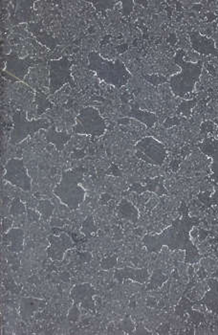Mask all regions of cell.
I'll use <instances>...</instances> for the list:
<instances>
[{
	"instance_id": "1",
	"label": "cell",
	"mask_w": 218,
	"mask_h": 335,
	"mask_svg": "<svg viewBox=\"0 0 218 335\" xmlns=\"http://www.w3.org/2000/svg\"><path fill=\"white\" fill-rule=\"evenodd\" d=\"M199 222L200 220L197 217L190 216L185 207L181 216L175 218L170 226L157 235L145 236L143 243L149 253H159L164 246H167L170 250H184L185 263H198L202 256L191 239V232Z\"/></svg>"
},
{
	"instance_id": "2",
	"label": "cell",
	"mask_w": 218,
	"mask_h": 335,
	"mask_svg": "<svg viewBox=\"0 0 218 335\" xmlns=\"http://www.w3.org/2000/svg\"><path fill=\"white\" fill-rule=\"evenodd\" d=\"M184 57L185 51L182 49L178 50L174 57V62L180 67V72L171 76L169 80L172 93L180 98L194 92L195 85L199 83L203 71L202 60L192 62L185 60Z\"/></svg>"
},
{
	"instance_id": "3",
	"label": "cell",
	"mask_w": 218,
	"mask_h": 335,
	"mask_svg": "<svg viewBox=\"0 0 218 335\" xmlns=\"http://www.w3.org/2000/svg\"><path fill=\"white\" fill-rule=\"evenodd\" d=\"M85 168L77 167L64 170L61 174L60 183L55 187L54 193L61 202L70 210H78L85 201L86 191L82 187L85 178Z\"/></svg>"
},
{
	"instance_id": "4",
	"label": "cell",
	"mask_w": 218,
	"mask_h": 335,
	"mask_svg": "<svg viewBox=\"0 0 218 335\" xmlns=\"http://www.w3.org/2000/svg\"><path fill=\"white\" fill-rule=\"evenodd\" d=\"M87 68L94 72L100 80L116 88L126 85L131 78L130 72L121 60L104 59L95 51L88 54Z\"/></svg>"
},
{
	"instance_id": "5",
	"label": "cell",
	"mask_w": 218,
	"mask_h": 335,
	"mask_svg": "<svg viewBox=\"0 0 218 335\" xmlns=\"http://www.w3.org/2000/svg\"><path fill=\"white\" fill-rule=\"evenodd\" d=\"M107 132V123L97 108H82L76 117L73 132L80 135H88L94 138L103 136Z\"/></svg>"
},
{
	"instance_id": "6",
	"label": "cell",
	"mask_w": 218,
	"mask_h": 335,
	"mask_svg": "<svg viewBox=\"0 0 218 335\" xmlns=\"http://www.w3.org/2000/svg\"><path fill=\"white\" fill-rule=\"evenodd\" d=\"M51 127L48 119H27L25 110H17L12 115V130L11 133V145L23 142L28 137H32L40 130H48Z\"/></svg>"
},
{
	"instance_id": "7",
	"label": "cell",
	"mask_w": 218,
	"mask_h": 335,
	"mask_svg": "<svg viewBox=\"0 0 218 335\" xmlns=\"http://www.w3.org/2000/svg\"><path fill=\"white\" fill-rule=\"evenodd\" d=\"M72 60L68 57L59 60H49V94L53 95L62 86L69 84L74 86L72 77Z\"/></svg>"
},
{
	"instance_id": "8",
	"label": "cell",
	"mask_w": 218,
	"mask_h": 335,
	"mask_svg": "<svg viewBox=\"0 0 218 335\" xmlns=\"http://www.w3.org/2000/svg\"><path fill=\"white\" fill-rule=\"evenodd\" d=\"M135 151L139 159L154 166H162L167 158L165 146L150 136L142 138L136 144Z\"/></svg>"
},
{
	"instance_id": "9",
	"label": "cell",
	"mask_w": 218,
	"mask_h": 335,
	"mask_svg": "<svg viewBox=\"0 0 218 335\" xmlns=\"http://www.w3.org/2000/svg\"><path fill=\"white\" fill-rule=\"evenodd\" d=\"M5 174L3 179L22 191H30L32 189V179L25 167L24 159L12 158L5 164Z\"/></svg>"
},
{
	"instance_id": "10",
	"label": "cell",
	"mask_w": 218,
	"mask_h": 335,
	"mask_svg": "<svg viewBox=\"0 0 218 335\" xmlns=\"http://www.w3.org/2000/svg\"><path fill=\"white\" fill-rule=\"evenodd\" d=\"M97 294V290L91 284L83 283L73 287L70 291V297L73 301V306L84 309L85 311L96 313V303L94 296Z\"/></svg>"
},
{
	"instance_id": "11",
	"label": "cell",
	"mask_w": 218,
	"mask_h": 335,
	"mask_svg": "<svg viewBox=\"0 0 218 335\" xmlns=\"http://www.w3.org/2000/svg\"><path fill=\"white\" fill-rule=\"evenodd\" d=\"M2 58L5 60V70L21 81L24 80L32 66L42 62V60H35L30 57L19 59L15 54L4 55Z\"/></svg>"
},
{
	"instance_id": "12",
	"label": "cell",
	"mask_w": 218,
	"mask_h": 335,
	"mask_svg": "<svg viewBox=\"0 0 218 335\" xmlns=\"http://www.w3.org/2000/svg\"><path fill=\"white\" fill-rule=\"evenodd\" d=\"M49 246L47 248V256L53 262H61L65 253L75 247V242L71 237L66 233H62L59 236L51 235L48 237Z\"/></svg>"
},
{
	"instance_id": "13",
	"label": "cell",
	"mask_w": 218,
	"mask_h": 335,
	"mask_svg": "<svg viewBox=\"0 0 218 335\" xmlns=\"http://www.w3.org/2000/svg\"><path fill=\"white\" fill-rule=\"evenodd\" d=\"M25 232L21 228H11L2 234L4 247L12 253H21L24 249Z\"/></svg>"
},
{
	"instance_id": "14",
	"label": "cell",
	"mask_w": 218,
	"mask_h": 335,
	"mask_svg": "<svg viewBox=\"0 0 218 335\" xmlns=\"http://www.w3.org/2000/svg\"><path fill=\"white\" fill-rule=\"evenodd\" d=\"M190 40L194 51L197 53L205 56L212 55L218 57V49L213 38L202 36L199 32H192L190 33Z\"/></svg>"
},
{
	"instance_id": "15",
	"label": "cell",
	"mask_w": 218,
	"mask_h": 335,
	"mask_svg": "<svg viewBox=\"0 0 218 335\" xmlns=\"http://www.w3.org/2000/svg\"><path fill=\"white\" fill-rule=\"evenodd\" d=\"M200 151L212 159V179L218 182V140L213 137H207L202 143L198 145Z\"/></svg>"
},
{
	"instance_id": "16",
	"label": "cell",
	"mask_w": 218,
	"mask_h": 335,
	"mask_svg": "<svg viewBox=\"0 0 218 335\" xmlns=\"http://www.w3.org/2000/svg\"><path fill=\"white\" fill-rule=\"evenodd\" d=\"M47 305L45 300L37 299L33 297H27L20 300L19 313L21 319L27 322L29 321L37 311L43 310Z\"/></svg>"
},
{
	"instance_id": "17",
	"label": "cell",
	"mask_w": 218,
	"mask_h": 335,
	"mask_svg": "<svg viewBox=\"0 0 218 335\" xmlns=\"http://www.w3.org/2000/svg\"><path fill=\"white\" fill-rule=\"evenodd\" d=\"M114 278L120 284L122 283L124 280H131L139 284H144L149 279V273L147 271V268L134 269V268L125 267L121 269H116L114 273Z\"/></svg>"
},
{
	"instance_id": "18",
	"label": "cell",
	"mask_w": 218,
	"mask_h": 335,
	"mask_svg": "<svg viewBox=\"0 0 218 335\" xmlns=\"http://www.w3.org/2000/svg\"><path fill=\"white\" fill-rule=\"evenodd\" d=\"M71 134L66 132H58L55 126H51L47 130L45 139L47 143L52 144L55 146L58 152H62L65 148V145L68 143L71 139Z\"/></svg>"
},
{
	"instance_id": "19",
	"label": "cell",
	"mask_w": 218,
	"mask_h": 335,
	"mask_svg": "<svg viewBox=\"0 0 218 335\" xmlns=\"http://www.w3.org/2000/svg\"><path fill=\"white\" fill-rule=\"evenodd\" d=\"M54 205L50 200L47 199H42L40 201H38V203L36 205V210L39 213V215L41 216L42 220L47 222L49 219L51 218L52 214L54 212Z\"/></svg>"
},
{
	"instance_id": "20",
	"label": "cell",
	"mask_w": 218,
	"mask_h": 335,
	"mask_svg": "<svg viewBox=\"0 0 218 335\" xmlns=\"http://www.w3.org/2000/svg\"><path fill=\"white\" fill-rule=\"evenodd\" d=\"M169 276L164 275L161 269H155L150 277V282L146 287L147 290H154L156 288L162 287L164 283L168 280Z\"/></svg>"
},
{
	"instance_id": "21",
	"label": "cell",
	"mask_w": 218,
	"mask_h": 335,
	"mask_svg": "<svg viewBox=\"0 0 218 335\" xmlns=\"http://www.w3.org/2000/svg\"><path fill=\"white\" fill-rule=\"evenodd\" d=\"M82 232L85 234L86 238H92V236L97 232L93 215H89L85 218V221L82 224Z\"/></svg>"
},
{
	"instance_id": "22",
	"label": "cell",
	"mask_w": 218,
	"mask_h": 335,
	"mask_svg": "<svg viewBox=\"0 0 218 335\" xmlns=\"http://www.w3.org/2000/svg\"><path fill=\"white\" fill-rule=\"evenodd\" d=\"M129 116L135 117L137 119L142 121L144 124L146 125L147 128H151L156 121V117L154 114L152 113H147V112H141V111H134L133 114H129Z\"/></svg>"
},
{
	"instance_id": "23",
	"label": "cell",
	"mask_w": 218,
	"mask_h": 335,
	"mask_svg": "<svg viewBox=\"0 0 218 335\" xmlns=\"http://www.w3.org/2000/svg\"><path fill=\"white\" fill-rule=\"evenodd\" d=\"M27 212L25 204L20 200V198L15 197L13 198L10 204V215L12 216L23 215Z\"/></svg>"
},
{
	"instance_id": "24",
	"label": "cell",
	"mask_w": 218,
	"mask_h": 335,
	"mask_svg": "<svg viewBox=\"0 0 218 335\" xmlns=\"http://www.w3.org/2000/svg\"><path fill=\"white\" fill-rule=\"evenodd\" d=\"M36 103H37V114L36 115H40L47 108H50L47 96L44 93H40L39 91L36 92Z\"/></svg>"
},
{
	"instance_id": "25",
	"label": "cell",
	"mask_w": 218,
	"mask_h": 335,
	"mask_svg": "<svg viewBox=\"0 0 218 335\" xmlns=\"http://www.w3.org/2000/svg\"><path fill=\"white\" fill-rule=\"evenodd\" d=\"M121 214L123 217L130 219L134 222V220L137 219L138 217V213L136 211V209L134 208L132 205L130 204L125 203V205H121Z\"/></svg>"
},
{
	"instance_id": "26",
	"label": "cell",
	"mask_w": 218,
	"mask_h": 335,
	"mask_svg": "<svg viewBox=\"0 0 218 335\" xmlns=\"http://www.w3.org/2000/svg\"><path fill=\"white\" fill-rule=\"evenodd\" d=\"M116 264H117V255H114L112 257H109L103 260L101 263V268L103 270H109L113 268Z\"/></svg>"
},
{
	"instance_id": "27",
	"label": "cell",
	"mask_w": 218,
	"mask_h": 335,
	"mask_svg": "<svg viewBox=\"0 0 218 335\" xmlns=\"http://www.w3.org/2000/svg\"><path fill=\"white\" fill-rule=\"evenodd\" d=\"M81 316V309L79 307L73 306L72 308L70 309V311L68 312V316H67V320L69 322H78Z\"/></svg>"
},
{
	"instance_id": "28",
	"label": "cell",
	"mask_w": 218,
	"mask_h": 335,
	"mask_svg": "<svg viewBox=\"0 0 218 335\" xmlns=\"http://www.w3.org/2000/svg\"><path fill=\"white\" fill-rule=\"evenodd\" d=\"M12 220L7 217H2V234L8 232L12 228Z\"/></svg>"
},
{
	"instance_id": "29",
	"label": "cell",
	"mask_w": 218,
	"mask_h": 335,
	"mask_svg": "<svg viewBox=\"0 0 218 335\" xmlns=\"http://www.w3.org/2000/svg\"><path fill=\"white\" fill-rule=\"evenodd\" d=\"M208 205H217L218 206V185H216L215 192L210 197V202Z\"/></svg>"
}]
</instances>
